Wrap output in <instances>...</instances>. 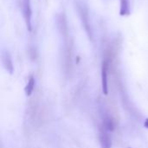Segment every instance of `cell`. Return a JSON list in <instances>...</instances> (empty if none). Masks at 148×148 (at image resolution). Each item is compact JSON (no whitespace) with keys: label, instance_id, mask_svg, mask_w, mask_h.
Wrapping results in <instances>:
<instances>
[{"label":"cell","instance_id":"3","mask_svg":"<svg viewBox=\"0 0 148 148\" xmlns=\"http://www.w3.org/2000/svg\"><path fill=\"white\" fill-rule=\"evenodd\" d=\"M99 141L101 148H112V139L108 134V131H107L103 127H101L99 128Z\"/></svg>","mask_w":148,"mask_h":148},{"label":"cell","instance_id":"6","mask_svg":"<svg viewBox=\"0 0 148 148\" xmlns=\"http://www.w3.org/2000/svg\"><path fill=\"white\" fill-rule=\"evenodd\" d=\"M101 127H103L107 131L110 132V131H114V121L113 119L108 115V114H105L102 117V125Z\"/></svg>","mask_w":148,"mask_h":148},{"label":"cell","instance_id":"9","mask_svg":"<svg viewBox=\"0 0 148 148\" xmlns=\"http://www.w3.org/2000/svg\"><path fill=\"white\" fill-rule=\"evenodd\" d=\"M144 127H145L146 128H147L148 129V118H147V119L145 120V122H144Z\"/></svg>","mask_w":148,"mask_h":148},{"label":"cell","instance_id":"5","mask_svg":"<svg viewBox=\"0 0 148 148\" xmlns=\"http://www.w3.org/2000/svg\"><path fill=\"white\" fill-rule=\"evenodd\" d=\"M2 63L4 67V69L10 73L12 74L14 68H13V63H12V60L11 57L9 54L8 51H3L2 52Z\"/></svg>","mask_w":148,"mask_h":148},{"label":"cell","instance_id":"7","mask_svg":"<svg viewBox=\"0 0 148 148\" xmlns=\"http://www.w3.org/2000/svg\"><path fill=\"white\" fill-rule=\"evenodd\" d=\"M35 84H36V82H35V78L33 75H30L29 77V80H28V82L26 84V87L24 88V92H25V95L26 96H30L34 91V88H35Z\"/></svg>","mask_w":148,"mask_h":148},{"label":"cell","instance_id":"8","mask_svg":"<svg viewBox=\"0 0 148 148\" xmlns=\"http://www.w3.org/2000/svg\"><path fill=\"white\" fill-rule=\"evenodd\" d=\"M121 16H127L130 14V5L128 0H121Z\"/></svg>","mask_w":148,"mask_h":148},{"label":"cell","instance_id":"2","mask_svg":"<svg viewBox=\"0 0 148 148\" xmlns=\"http://www.w3.org/2000/svg\"><path fill=\"white\" fill-rule=\"evenodd\" d=\"M22 10H23V15L24 19H25L27 29L29 31H31V29H32V25H31L32 11H31L29 0H23V2L22 3Z\"/></svg>","mask_w":148,"mask_h":148},{"label":"cell","instance_id":"1","mask_svg":"<svg viewBox=\"0 0 148 148\" xmlns=\"http://www.w3.org/2000/svg\"><path fill=\"white\" fill-rule=\"evenodd\" d=\"M108 68H109V60L105 59L101 66V87L102 93L107 95L108 94Z\"/></svg>","mask_w":148,"mask_h":148},{"label":"cell","instance_id":"10","mask_svg":"<svg viewBox=\"0 0 148 148\" xmlns=\"http://www.w3.org/2000/svg\"><path fill=\"white\" fill-rule=\"evenodd\" d=\"M128 148H131V147H128Z\"/></svg>","mask_w":148,"mask_h":148},{"label":"cell","instance_id":"4","mask_svg":"<svg viewBox=\"0 0 148 148\" xmlns=\"http://www.w3.org/2000/svg\"><path fill=\"white\" fill-rule=\"evenodd\" d=\"M77 10H78V12H79V15L81 16V18L82 19V22H83V25L85 26V29H86V31L88 33V35H90L91 36V30H90V26H89V23H88V12H87V10L85 9V7H83L82 5H78L77 6Z\"/></svg>","mask_w":148,"mask_h":148}]
</instances>
